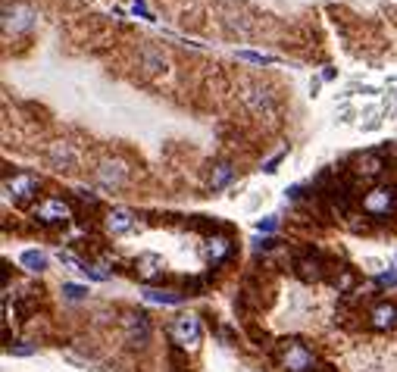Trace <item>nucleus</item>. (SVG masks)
Returning <instances> with one entry per match:
<instances>
[{"label": "nucleus", "mask_w": 397, "mask_h": 372, "mask_svg": "<svg viewBox=\"0 0 397 372\" xmlns=\"http://www.w3.org/2000/svg\"><path fill=\"white\" fill-rule=\"evenodd\" d=\"M32 219L41 222L47 228L66 226L69 219H76V207H72L66 198H44L35 204V209H32Z\"/></svg>", "instance_id": "obj_1"}, {"label": "nucleus", "mask_w": 397, "mask_h": 372, "mask_svg": "<svg viewBox=\"0 0 397 372\" xmlns=\"http://www.w3.org/2000/svg\"><path fill=\"white\" fill-rule=\"evenodd\" d=\"M363 213L372 219H391L397 216V185H375L363 198Z\"/></svg>", "instance_id": "obj_2"}, {"label": "nucleus", "mask_w": 397, "mask_h": 372, "mask_svg": "<svg viewBox=\"0 0 397 372\" xmlns=\"http://www.w3.org/2000/svg\"><path fill=\"white\" fill-rule=\"evenodd\" d=\"M279 363L285 372H316V357L300 341H281L279 344Z\"/></svg>", "instance_id": "obj_3"}, {"label": "nucleus", "mask_w": 397, "mask_h": 372, "mask_svg": "<svg viewBox=\"0 0 397 372\" xmlns=\"http://www.w3.org/2000/svg\"><path fill=\"white\" fill-rule=\"evenodd\" d=\"M38 188H41V179H38L35 172H16L13 179H4V198L10 200V204L22 207L35 198Z\"/></svg>", "instance_id": "obj_4"}, {"label": "nucleus", "mask_w": 397, "mask_h": 372, "mask_svg": "<svg viewBox=\"0 0 397 372\" xmlns=\"http://www.w3.org/2000/svg\"><path fill=\"white\" fill-rule=\"evenodd\" d=\"M129 175H132V169L125 166L119 157H106V160H100L97 169H94V179H97V185H104L106 191H119V188H125Z\"/></svg>", "instance_id": "obj_5"}, {"label": "nucleus", "mask_w": 397, "mask_h": 372, "mask_svg": "<svg viewBox=\"0 0 397 372\" xmlns=\"http://www.w3.org/2000/svg\"><path fill=\"white\" fill-rule=\"evenodd\" d=\"M123 331H125V344L134 350L147 347V344H151V335H153L147 313H125L123 316Z\"/></svg>", "instance_id": "obj_6"}, {"label": "nucleus", "mask_w": 397, "mask_h": 372, "mask_svg": "<svg viewBox=\"0 0 397 372\" xmlns=\"http://www.w3.org/2000/svg\"><path fill=\"white\" fill-rule=\"evenodd\" d=\"M169 335L181 350H194L200 344V338H204V326H200L197 316H179V319L172 322Z\"/></svg>", "instance_id": "obj_7"}, {"label": "nucleus", "mask_w": 397, "mask_h": 372, "mask_svg": "<svg viewBox=\"0 0 397 372\" xmlns=\"http://www.w3.org/2000/svg\"><path fill=\"white\" fill-rule=\"evenodd\" d=\"M244 104L253 116L260 119H272L275 116V97L266 91V88H247L244 91Z\"/></svg>", "instance_id": "obj_8"}, {"label": "nucleus", "mask_w": 397, "mask_h": 372, "mask_svg": "<svg viewBox=\"0 0 397 372\" xmlns=\"http://www.w3.org/2000/svg\"><path fill=\"white\" fill-rule=\"evenodd\" d=\"M47 163L57 169V172H72L78 163V153L69 141H57V144L47 147Z\"/></svg>", "instance_id": "obj_9"}, {"label": "nucleus", "mask_w": 397, "mask_h": 372, "mask_svg": "<svg viewBox=\"0 0 397 372\" xmlns=\"http://www.w3.org/2000/svg\"><path fill=\"white\" fill-rule=\"evenodd\" d=\"M134 273H138L141 282H157L166 275V260L157 254H141L138 260H134Z\"/></svg>", "instance_id": "obj_10"}, {"label": "nucleus", "mask_w": 397, "mask_h": 372, "mask_svg": "<svg viewBox=\"0 0 397 372\" xmlns=\"http://www.w3.org/2000/svg\"><path fill=\"white\" fill-rule=\"evenodd\" d=\"M294 269H298V275L304 282H319L328 275V263L322 260L319 254H307V256H298V263H294Z\"/></svg>", "instance_id": "obj_11"}, {"label": "nucleus", "mask_w": 397, "mask_h": 372, "mask_svg": "<svg viewBox=\"0 0 397 372\" xmlns=\"http://www.w3.org/2000/svg\"><path fill=\"white\" fill-rule=\"evenodd\" d=\"M134 222H138L134 209H129V207H113L110 213H106V232L125 235V232H132V228H134Z\"/></svg>", "instance_id": "obj_12"}, {"label": "nucleus", "mask_w": 397, "mask_h": 372, "mask_svg": "<svg viewBox=\"0 0 397 372\" xmlns=\"http://www.w3.org/2000/svg\"><path fill=\"white\" fill-rule=\"evenodd\" d=\"M232 250H235V241L228 238V235H213V238H207L204 254H207V260H210L213 266H222V263L232 256Z\"/></svg>", "instance_id": "obj_13"}, {"label": "nucleus", "mask_w": 397, "mask_h": 372, "mask_svg": "<svg viewBox=\"0 0 397 372\" xmlns=\"http://www.w3.org/2000/svg\"><path fill=\"white\" fill-rule=\"evenodd\" d=\"M4 19H6V32H25V29H32V22H35V13L29 10V6H22V4H16L10 10L6 6L4 10Z\"/></svg>", "instance_id": "obj_14"}, {"label": "nucleus", "mask_w": 397, "mask_h": 372, "mask_svg": "<svg viewBox=\"0 0 397 372\" xmlns=\"http://www.w3.org/2000/svg\"><path fill=\"white\" fill-rule=\"evenodd\" d=\"M369 326L385 331V329H397V303H375L369 310Z\"/></svg>", "instance_id": "obj_15"}, {"label": "nucleus", "mask_w": 397, "mask_h": 372, "mask_svg": "<svg viewBox=\"0 0 397 372\" xmlns=\"http://www.w3.org/2000/svg\"><path fill=\"white\" fill-rule=\"evenodd\" d=\"M144 301L147 303H166V307H176L185 301L181 291H160V288H144Z\"/></svg>", "instance_id": "obj_16"}, {"label": "nucleus", "mask_w": 397, "mask_h": 372, "mask_svg": "<svg viewBox=\"0 0 397 372\" xmlns=\"http://www.w3.org/2000/svg\"><path fill=\"white\" fill-rule=\"evenodd\" d=\"M232 179H235V166L228 163V160H222V163H216L213 166V172H210V188L213 191H222Z\"/></svg>", "instance_id": "obj_17"}, {"label": "nucleus", "mask_w": 397, "mask_h": 372, "mask_svg": "<svg viewBox=\"0 0 397 372\" xmlns=\"http://www.w3.org/2000/svg\"><path fill=\"white\" fill-rule=\"evenodd\" d=\"M382 169H385V163H382L379 153H366V157L356 160V175H360V179H372V175H379Z\"/></svg>", "instance_id": "obj_18"}, {"label": "nucleus", "mask_w": 397, "mask_h": 372, "mask_svg": "<svg viewBox=\"0 0 397 372\" xmlns=\"http://www.w3.org/2000/svg\"><path fill=\"white\" fill-rule=\"evenodd\" d=\"M141 66H144L147 72H160L166 66L163 50H157L153 44H144V47H141Z\"/></svg>", "instance_id": "obj_19"}, {"label": "nucleus", "mask_w": 397, "mask_h": 372, "mask_svg": "<svg viewBox=\"0 0 397 372\" xmlns=\"http://www.w3.org/2000/svg\"><path fill=\"white\" fill-rule=\"evenodd\" d=\"M19 263H22L29 273H44L47 269V256L41 250H22V254H19Z\"/></svg>", "instance_id": "obj_20"}, {"label": "nucleus", "mask_w": 397, "mask_h": 372, "mask_svg": "<svg viewBox=\"0 0 397 372\" xmlns=\"http://www.w3.org/2000/svg\"><path fill=\"white\" fill-rule=\"evenodd\" d=\"M238 60H247V63H253V66L275 63V57H269V53H257V50H238Z\"/></svg>", "instance_id": "obj_21"}, {"label": "nucleus", "mask_w": 397, "mask_h": 372, "mask_svg": "<svg viewBox=\"0 0 397 372\" xmlns=\"http://www.w3.org/2000/svg\"><path fill=\"white\" fill-rule=\"evenodd\" d=\"M63 297H66V301H85V297H88V288L66 282V285H63Z\"/></svg>", "instance_id": "obj_22"}, {"label": "nucleus", "mask_w": 397, "mask_h": 372, "mask_svg": "<svg viewBox=\"0 0 397 372\" xmlns=\"http://www.w3.org/2000/svg\"><path fill=\"white\" fill-rule=\"evenodd\" d=\"M257 228L260 232H275V228H279V219H275V216H266V219L257 222Z\"/></svg>", "instance_id": "obj_23"}, {"label": "nucleus", "mask_w": 397, "mask_h": 372, "mask_svg": "<svg viewBox=\"0 0 397 372\" xmlns=\"http://www.w3.org/2000/svg\"><path fill=\"white\" fill-rule=\"evenodd\" d=\"M13 357H32L35 354V347H29V344H16V347H10Z\"/></svg>", "instance_id": "obj_24"}, {"label": "nucleus", "mask_w": 397, "mask_h": 372, "mask_svg": "<svg viewBox=\"0 0 397 372\" xmlns=\"http://www.w3.org/2000/svg\"><path fill=\"white\" fill-rule=\"evenodd\" d=\"M281 160H285V151H279V153H275V157H269L263 169H266V172H275V166H279Z\"/></svg>", "instance_id": "obj_25"}, {"label": "nucleus", "mask_w": 397, "mask_h": 372, "mask_svg": "<svg viewBox=\"0 0 397 372\" xmlns=\"http://www.w3.org/2000/svg\"><path fill=\"white\" fill-rule=\"evenodd\" d=\"M275 244H279L275 238H257V241H253V247H257V250H272Z\"/></svg>", "instance_id": "obj_26"}, {"label": "nucleus", "mask_w": 397, "mask_h": 372, "mask_svg": "<svg viewBox=\"0 0 397 372\" xmlns=\"http://www.w3.org/2000/svg\"><path fill=\"white\" fill-rule=\"evenodd\" d=\"M379 282H382V285H397V273H382Z\"/></svg>", "instance_id": "obj_27"}]
</instances>
